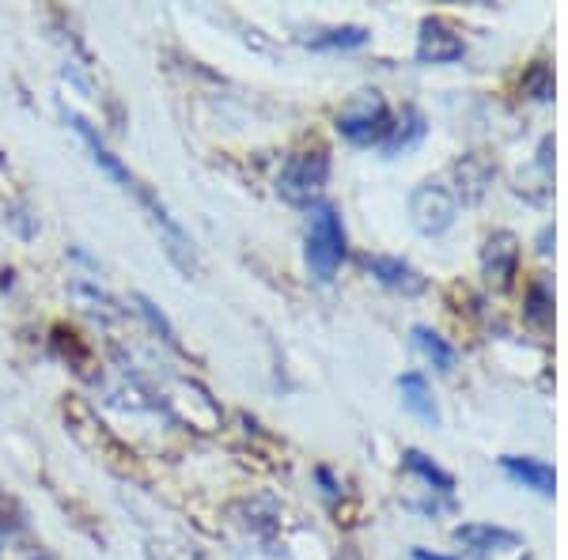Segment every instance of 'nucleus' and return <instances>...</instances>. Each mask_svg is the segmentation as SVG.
I'll use <instances>...</instances> for the list:
<instances>
[{
    "instance_id": "obj_9",
    "label": "nucleus",
    "mask_w": 568,
    "mask_h": 560,
    "mask_svg": "<svg viewBox=\"0 0 568 560\" xmlns=\"http://www.w3.org/2000/svg\"><path fill=\"white\" fill-rule=\"evenodd\" d=\"M368 273L379 284H387L394 292H406V296H417L420 288H425V277L414 269V265H406L402 258H387V254H372L368 262Z\"/></svg>"
},
{
    "instance_id": "obj_2",
    "label": "nucleus",
    "mask_w": 568,
    "mask_h": 560,
    "mask_svg": "<svg viewBox=\"0 0 568 560\" xmlns=\"http://www.w3.org/2000/svg\"><path fill=\"white\" fill-rule=\"evenodd\" d=\"M345 224H342V213L326 201L307 208V238H304V258H307V269L315 281L329 284L337 277L345 262Z\"/></svg>"
},
{
    "instance_id": "obj_13",
    "label": "nucleus",
    "mask_w": 568,
    "mask_h": 560,
    "mask_svg": "<svg viewBox=\"0 0 568 560\" xmlns=\"http://www.w3.org/2000/svg\"><path fill=\"white\" fill-rule=\"evenodd\" d=\"M420 136H425V118H420V110L409 106L406 114H402L398 122L390 125L387 141H383V152H387V155H398V152L414 149Z\"/></svg>"
},
{
    "instance_id": "obj_3",
    "label": "nucleus",
    "mask_w": 568,
    "mask_h": 560,
    "mask_svg": "<svg viewBox=\"0 0 568 560\" xmlns=\"http://www.w3.org/2000/svg\"><path fill=\"white\" fill-rule=\"evenodd\" d=\"M326 179H329V155L326 152H300L281 167L277 194L288 201V205L311 208V205H318V197H323Z\"/></svg>"
},
{
    "instance_id": "obj_19",
    "label": "nucleus",
    "mask_w": 568,
    "mask_h": 560,
    "mask_svg": "<svg viewBox=\"0 0 568 560\" xmlns=\"http://www.w3.org/2000/svg\"><path fill=\"white\" fill-rule=\"evenodd\" d=\"M527 88L535 91V99H549V95H554V80H549V69H546V65H538V69H535V77L527 80Z\"/></svg>"
},
{
    "instance_id": "obj_18",
    "label": "nucleus",
    "mask_w": 568,
    "mask_h": 560,
    "mask_svg": "<svg viewBox=\"0 0 568 560\" xmlns=\"http://www.w3.org/2000/svg\"><path fill=\"white\" fill-rule=\"evenodd\" d=\"M72 292H77V296L84 299V303H91L88 310H95V315H118V310H114V299L103 296V292L88 288V284H77V288H72Z\"/></svg>"
},
{
    "instance_id": "obj_1",
    "label": "nucleus",
    "mask_w": 568,
    "mask_h": 560,
    "mask_svg": "<svg viewBox=\"0 0 568 560\" xmlns=\"http://www.w3.org/2000/svg\"><path fill=\"white\" fill-rule=\"evenodd\" d=\"M61 114H65V122L72 125V130L80 133V141L88 144V152H91V160L99 163V167H103L110 179L118 182V186L125 190V194H133L136 201H141L144 208H149V216H152V224L160 227V235H163V246H168V258L179 265V269H186V273H194L197 269V254H194V238H190L186 232H182V227L175 224V216L168 213V208H163V201H155V194L149 186H141V182L133 179L130 174V167H125L122 160H118L114 152L106 149V141L103 136H99V130L95 125L88 122V118H80L77 110H61Z\"/></svg>"
},
{
    "instance_id": "obj_20",
    "label": "nucleus",
    "mask_w": 568,
    "mask_h": 560,
    "mask_svg": "<svg viewBox=\"0 0 568 560\" xmlns=\"http://www.w3.org/2000/svg\"><path fill=\"white\" fill-rule=\"evenodd\" d=\"M414 560H447V557H436V553H425V549H417Z\"/></svg>"
},
{
    "instance_id": "obj_10",
    "label": "nucleus",
    "mask_w": 568,
    "mask_h": 560,
    "mask_svg": "<svg viewBox=\"0 0 568 560\" xmlns=\"http://www.w3.org/2000/svg\"><path fill=\"white\" fill-rule=\"evenodd\" d=\"M398 390H402V406L414 413L417 420H425V425H439V409H436L433 387L425 383V375L406 371L398 379Z\"/></svg>"
},
{
    "instance_id": "obj_17",
    "label": "nucleus",
    "mask_w": 568,
    "mask_h": 560,
    "mask_svg": "<svg viewBox=\"0 0 568 560\" xmlns=\"http://www.w3.org/2000/svg\"><path fill=\"white\" fill-rule=\"evenodd\" d=\"M133 303H136V310H141V315L149 318V326L155 329V334H160L163 342H168L171 348H179V342H175V329H171L168 318H163L160 310H155V303H152L149 296H141V292H136V296H133Z\"/></svg>"
},
{
    "instance_id": "obj_14",
    "label": "nucleus",
    "mask_w": 568,
    "mask_h": 560,
    "mask_svg": "<svg viewBox=\"0 0 568 560\" xmlns=\"http://www.w3.org/2000/svg\"><path fill=\"white\" fill-rule=\"evenodd\" d=\"M414 345L428 356V360H433V367H439V371H452L455 360H459L455 345H447L444 337H439L436 329H428V326H414Z\"/></svg>"
},
{
    "instance_id": "obj_16",
    "label": "nucleus",
    "mask_w": 568,
    "mask_h": 560,
    "mask_svg": "<svg viewBox=\"0 0 568 560\" xmlns=\"http://www.w3.org/2000/svg\"><path fill=\"white\" fill-rule=\"evenodd\" d=\"M406 470L409 474H417V477H425L428 485H436V492H452L455 489V477L452 474H444L439 466L433 462V458H425L420 451H406Z\"/></svg>"
},
{
    "instance_id": "obj_21",
    "label": "nucleus",
    "mask_w": 568,
    "mask_h": 560,
    "mask_svg": "<svg viewBox=\"0 0 568 560\" xmlns=\"http://www.w3.org/2000/svg\"><path fill=\"white\" fill-rule=\"evenodd\" d=\"M27 560H58V557H50V553H31Z\"/></svg>"
},
{
    "instance_id": "obj_8",
    "label": "nucleus",
    "mask_w": 568,
    "mask_h": 560,
    "mask_svg": "<svg viewBox=\"0 0 568 560\" xmlns=\"http://www.w3.org/2000/svg\"><path fill=\"white\" fill-rule=\"evenodd\" d=\"M500 470L519 481L524 489L538 492V496H554V485H557V474L554 466H546L542 458H527V455H504L500 458Z\"/></svg>"
},
{
    "instance_id": "obj_12",
    "label": "nucleus",
    "mask_w": 568,
    "mask_h": 560,
    "mask_svg": "<svg viewBox=\"0 0 568 560\" xmlns=\"http://www.w3.org/2000/svg\"><path fill=\"white\" fill-rule=\"evenodd\" d=\"M516 258H519L516 238H511L508 232L493 235L489 246H485V273H489V281L497 277L500 284H508V277L516 273Z\"/></svg>"
},
{
    "instance_id": "obj_6",
    "label": "nucleus",
    "mask_w": 568,
    "mask_h": 560,
    "mask_svg": "<svg viewBox=\"0 0 568 560\" xmlns=\"http://www.w3.org/2000/svg\"><path fill=\"white\" fill-rule=\"evenodd\" d=\"M466 53L463 34H455L444 20H425L420 23V42H417V61L425 65H452Z\"/></svg>"
},
{
    "instance_id": "obj_4",
    "label": "nucleus",
    "mask_w": 568,
    "mask_h": 560,
    "mask_svg": "<svg viewBox=\"0 0 568 560\" xmlns=\"http://www.w3.org/2000/svg\"><path fill=\"white\" fill-rule=\"evenodd\" d=\"M390 125H394V118L387 110V99H383L379 91H361V95H353L342 114H337V133L353 144H383Z\"/></svg>"
},
{
    "instance_id": "obj_5",
    "label": "nucleus",
    "mask_w": 568,
    "mask_h": 560,
    "mask_svg": "<svg viewBox=\"0 0 568 560\" xmlns=\"http://www.w3.org/2000/svg\"><path fill=\"white\" fill-rule=\"evenodd\" d=\"M459 216V197L439 179H428L409 194V220L420 235H444Z\"/></svg>"
},
{
    "instance_id": "obj_7",
    "label": "nucleus",
    "mask_w": 568,
    "mask_h": 560,
    "mask_svg": "<svg viewBox=\"0 0 568 560\" xmlns=\"http://www.w3.org/2000/svg\"><path fill=\"white\" fill-rule=\"evenodd\" d=\"M455 541L470 553H500V549H516L519 534L508 527H493V522H463L455 527Z\"/></svg>"
},
{
    "instance_id": "obj_15",
    "label": "nucleus",
    "mask_w": 568,
    "mask_h": 560,
    "mask_svg": "<svg viewBox=\"0 0 568 560\" xmlns=\"http://www.w3.org/2000/svg\"><path fill=\"white\" fill-rule=\"evenodd\" d=\"M368 42V31L364 27H334V31H323L315 39H307L311 50H356V45Z\"/></svg>"
},
{
    "instance_id": "obj_11",
    "label": "nucleus",
    "mask_w": 568,
    "mask_h": 560,
    "mask_svg": "<svg viewBox=\"0 0 568 560\" xmlns=\"http://www.w3.org/2000/svg\"><path fill=\"white\" fill-rule=\"evenodd\" d=\"M455 174H459V194L466 201H478L485 194V186L493 182V174H497V167H493L481 152H470V155H463V160L455 163ZM459 194H455V197H459Z\"/></svg>"
}]
</instances>
